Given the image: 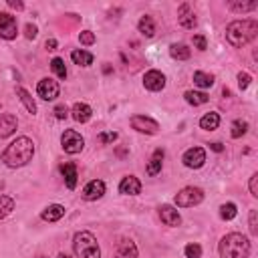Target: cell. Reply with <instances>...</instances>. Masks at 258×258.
Returning a JSON list of instances; mask_svg holds the SVG:
<instances>
[{
  "mask_svg": "<svg viewBox=\"0 0 258 258\" xmlns=\"http://www.w3.org/2000/svg\"><path fill=\"white\" fill-rule=\"evenodd\" d=\"M228 8L232 12H250V10H256L258 8V2L252 0V2H240V0H232L228 2Z\"/></svg>",
  "mask_w": 258,
  "mask_h": 258,
  "instance_id": "cell-27",
  "label": "cell"
},
{
  "mask_svg": "<svg viewBox=\"0 0 258 258\" xmlns=\"http://www.w3.org/2000/svg\"><path fill=\"white\" fill-rule=\"evenodd\" d=\"M163 155H165V153H163V149H161V147L153 151V155H151V159H149V163H147V175H157V173L161 171Z\"/></svg>",
  "mask_w": 258,
  "mask_h": 258,
  "instance_id": "cell-21",
  "label": "cell"
},
{
  "mask_svg": "<svg viewBox=\"0 0 258 258\" xmlns=\"http://www.w3.org/2000/svg\"><path fill=\"white\" fill-rule=\"evenodd\" d=\"M218 250H220V258H248L250 240L240 232H230L220 240Z\"/></svg>",
  "mask_w": 258,
  "mask_h": 258,
  "instance_id": "cell-3",
  "label": "cell"
},
{
  "mask_svg": "<svg viewBox=\"0 0 258 258\" xmlns=\"http://www.w3.org/2000/svg\"><path fill=\"white\" fill-rule=\"evenodd\" d=\"M183 97H185V101H187L189 105H194V107L204 105V103H208V101H210V97H208L206 93H202V91H187Z\"/></svg>",
  "mask_w": 258,
  "mask_h": 258,
  "instance_id": "cell-29",
  "label": "cell"
},
{
  "mask_svg": "<svg viewBox=\"0 0 258 258\" xmlns=\"http://www.w3.org/2000/svg\"><path fill=\"white\" fill-rule=\"evenodd\" d=\"M248 228L252 236H258V210H250L248 214Z\"/></svg>",
  "mask_w": 258,
  "mask_h": 258,
  "instance_id": "cell-35",
  "label": "cell"
},
{
  "mask_svg": "<svg viewBox=\"0 0 258 258\" xmlns=\"http://www.w3.org/2000/svg\"><path fill=\"white\" fill-rule=\"evenodd\" d=\"M218 125H220V115L214 113V111L206 113V115L200 119V127L206 129V131H214V129H218Z\"/></svg>",
  "mask_w": 258,
  "mask_h": 258,
  "instance_id": "cell-26",
  "label": "cell"
},
{
  "mask_svg": "<svg viewBox=\"0 0 258 258\" xmlns=\"http://www.w3.org/2000/svg\"><path fill=\"white\" fill-rule=\"evenodd\" d=\"M258 34V20L254 18H244V20H232L226 26V38L232 46L242 48L250 40H254Z\"/></svg>",
  "mask_w": 258,
  "mask_h": 258,
  "instance_id": "cell-2",
  "label": "cell"
},
{
  "mask_svg": "<svg viewBox=\"0 0 258 258\" xmlns=\"http://www.w3.org/2000/svg\"><path fill=\"white\" fill-rule=\"evenodd\" d=\"M143 87L149 91H161L165 87V75L157 69H151L143 75Z\"/></svg>",
  "mask_w": 258,
  "mask_h": 258,
  "instance_id": "cell-11",
  "label": "cell"
},
{
  "mask_svg": "<svg viewBox=\"0 0 258 258\" xmlns=\"http://www.w3.org/2000/svg\"><path fill=\"white\" fill-rule=\"evenodd\" d=\"M79 42L85 44V46H91V44H95V34L91 30H81L79 32Z\"/></svg>",
  "mask_w": 258,
  "mask_h": 258,
  "instance_id": "cell-36",
  "label": "cell"
},
{
  "mask_svg": "<svg viewBox=\"0 0 258 258\" xmlns=\"http://www.w3.org/2000/svg\"><path fill=\"white\" fill-rule=\"evenodd\" d=\"M177 22L183 28H194L196 26V22H198L196 20V12L191 10V6L187 2L179 4V8H177Z\"/></svg>",
  "mask_w": 258,
  "mask_h": 258,
  "instance_id": "cell-14",
  "label": "cell"
},
{
  "mask_svg": "<svg viewBox=\"0 0 258 258\" xmlns=\"http://www.w3.org/2000/svg\"><path fill=\"white\" fill-rule=\"evenodd\" d=\"M194 83H196L198 87H202V89H210V87L214 85V75L204 73V71H196V73H194Z\"/></svg>",
  "mask_w": 258,
  "mask_h": 258,
  "instance_id": "cell-28",
  "label": "cell"
},
{
  "mask_svg": "<svg viewBox=\"0 0 258 258\" xmlns=\"http://www.w3.org/2000/svg\"><path fill=\"white\" fill-rule=\"evenodd\" d=\"M44 46H46V50H54V48H56V40H54V38H48V40L44 42Z\"/></svg>",
  "mask_w": 258,
  "mask_h": 258,
  "instance_id": "cell-44",
  "label": "cell"
},
{
  "mask_svg": "<svg viewBox=\"0 0 258 258\" xmlns=\"http://www.w3.org/2000/svg\"><path fill=\"white\" fill-rule=\"evenodd\" d=\"M50 69H52V73H54L58 79H67V67H64V60H62V58L54 56V58L50 60Z\"/></svg>",
  "mask_w": 258,
  "mask_h": 258,
  "instance_id": "cell-32",
  "label": "cell"
},
{
  "mask_svg": "<svg viewBox=\"0 0 258 258\" xmlns=\"http://www.w3.org/2000/svg\"><path fill=\"white\" fill-rule=\"evenodd\" d=\"M194 46H196L198 50H206V48H208L206 36H204V34H194Z\"/></svg>",
  "mask_w": 258,
  "mask_h": 258,
  "instance_id": "cell-40",
  "label": "cell"
},
{
  "mask_svg": "<svg viewBox=\"0 0 258 258\" xmlns=\"http://www.w3.org/2000/svg\"><path fill=\"white\" fill-rule=\"evenodd\" d=\"M18 34V22L12 14L8 12H0V38L12 40Z\"/></svg>",
  "mask_w": 258,
  "mask_h": 258,
  "instance_id": "cell-9",
  "label": "cell"
},
{
  "mask_svg": "<svg viewBox=\"0 0 258 258\" xmlns=\"http://www.w3.org/2000/svg\"><path fill=\"white\" fill-rule=\"evenodd\" d=\"M14 210V200L10 196L0 194V220H4L6 216H10Z\"/></svg>",
  "mask_w": 258,
  "mask_h": 258,
  "instance_id": "cell-30",
  "label": "cell"
},
{
  "mask_svg": "<svg viewBox=\"0 0 258 258\" xmlns=\"http://www.w3.org/2000/svg\"><path fill=\"white\" fill-rule=\"evenodd\" d=\"M60 173H62V177H64L67 187H69V189H75V187H77V177H79V173H77V165H75L73 161L60 163Z\"/></svg>",
  "mask_w": 258,
  "mask_h": 258,
  "instance_id": "cell-17",
  "label": "cell"
},
{
  "mask_svg": "<svg viewBox=\"0 0 258 258\" xmlns=\"http://www.w3.org/2000/svg\"><path fill=\"white\" fill-rule=\"evenodd\" d=\"M183 254H185V258H202V246L198 242H189L183 248Z\"/></svg>",
  "mask_w": 258,
  "mask_h": 258,
  "instance_id": "cell-34",
  "label": "cell"
},
{
  "mask_svg": "<svg viewBox=\"0 0 258 258\" xmlns=\"http://www.w3.org/2000/svg\"><path fill=\"white\" fill-rule=\"evenodd\" d=\"M210 149H214V151H216V153H220V151H224V145H222V143H218V141H216V143H210Z\"/></svg>",
  "mask_w": 258,
  "mask_h": 258,
  "instance_id": "cell-45",
  "label": "cell"
},
{
  "mask_svg": "<svg viewBox=\"0 0 258 258\" xmlns=\"http://www.w3.org/2000/svg\"><path fill=\"white\" fill-rule=\"evenodd\" d=\"M36 34H38V28H36V24L28 22V24L24 26V36H26L28 40H32V38H36Z\"/></svg>",
  "mask_w": 258,
  "mask_h": 258,
  "instance_id": "cell-39",
  "label": "cell"
},
{
  "mask_svg": "<svg viewBox=\"0 0 258 258\" xmlns=\"http://www.w3.org/2000/svg\"><path fill=\"white\" fill-rule=\"evenodd\" d=\"M71 58H73V62L79 64V67H89V64H93V60H95V56H93L91 52L83 50V48L73 50V52H71Z\"/></svg>",
  "mask_w": 258,
  "mask_h": 258,
  "instance_id": "cell-24",
  "label": "cell"
},
{
  "mask_svg": "<svg viewBox=\"0 0 258 258\" xmlns=\"http://www.w3.org/2000/svg\"><path fill=\"white\" fill-rule=\"evenodd\" d=\"M181 161H183V165L189 167V169H200V167L206 163V151H204L202 147H189V149L183 153Z\"/></svg>",
  "mask_w": 258,
  "mask_h": 258,
  "instance_id": "cell-10",
  "label": "cell"
},
{
  "mask_svg": "<svg viewBox=\"0 0 258 258\" xmlns=\"http://www.w3.org/2000/svg\"><path fill=\"white\" fill-rule=\"evenodd\" d=\"M52 113H54L56 119H67V117H69V109H67V105H56Z\"/></svg>",
  "mask_w": 258,
  "mask_h": 258,
  "instance_id": "cell-41",
  "label": "cell"
},
{
  "mask_svg": "<svg viewBox=\"0 0 258 258\" xmlns=\"http://www.w3.org/2000/svg\"><path fill=\"white\" fill-rule=\"evenodd\" d=\"M137 30H139L143 36L151 38V36L155 34V22H153V18H151L149 14H143V16L139 18V22H137Z\"/></svg>",
  "mask_w": 258,
  "mask_h": 258,
  "instance_id": "cell-22",
  "label": "cell"
},
{
  "mask_svg": "<svg viewBox=\"0 0 258 258\" xmlns=\"http://www.w3.org/2000/svg\"><path fill=\"white\" fill-rule=\"evenodd\" d=\"M250 81H252V77H250L248 73H244V71H240V73H238V87H240L242 91L250 87Z\"/></svg>",
  "mask_w": 258,
  "mask_h": 258,
  "instance_id": "cell-37",
  "label": "cell"
},
{
  "mask_svg": "<svg viewBox=\"0 0 258 258\" xmlns=\"http://www.w3.org/2000/svg\"><path fill=\"white\" fill-rule=\"evenodd\" d=\"M2 189H4V181L0 179V191H2Z\"/></svg>",
  "mask_w": 258,
  "mask_h": 258,
  "instance_id": "cell-47",
  "label": "cell"
},
{
  "mask_svg": "<svg viewBox=\"0 0 258 258\" xmlns=\"http://www.w3.org/2000/svg\"><path fill=\"white\" fill-rule=\"evenodd\" d=\"M115 139H117V133L115 131H103V133H99V143H103V145L113 143Z\"/></svg>",
  "mask_w": 258,
  "mask_h": 258,
  "instance_id": "cell-38",
  "label": "cell"
},
{
  "mask_svg": "<svg viewBox=\"0 0 258 258\" xmlns=\"http://www.w3.org/2000/svg\"><path fill=\"white\" fill-rule=\"evenodd\" d=\"M248 187H250V194H252L254 198H258V173H252Z\"/></svg>",
  "mask_w": 258,
  "mask_h": 258,
  "instance_id": "cell-42",
  "label": "cell"
},
{
  "mask_svg": "<svg viewBox=\"0 0 258 258\" xmlns=\"http://www.w3.org/2000/svg\"><path fill=\"white\" fill-rule=\"evenodd\" d=\"M18 127V119L12 113H0V139L10 137Z\"/></svg>",
  "mask_w": 258,
  "mask_h": 258,
  "instance_id": "cell-16",
  "label": "cell"
},
{
  "mask_svg": "<svg viewBox=\"0 0 258 258\" xmlns=\"http://www.w3.org/2000/svg\"><path fill=\"white\" fill-rule=\"evenodd\" d=\"M202 200H204V191L200 187H194V185H187L175 194V206L177 208H194V206L202 204Z\"/></svg>",
  "mask_w": 258,
  "mask_h": 258,
  "instance_id": "cell-5",
  "label": "cell"
},
{
  "mask_svg": "<svg viewBox=\"0 0 258 258\" xmlns=\"http://www.w3.org/2000/svg\"><path fill=\"white\" fill-rule=\"evenodd\" d=\"M8 6L14 8V10H22V8H24V4H22L20 0H8Z\"/></svg>",
  "mask_w": 258,
  "mask_h": 258,
  "instance_id": "cell-43",
  "label": "cell"
},
{
  "mask_svg": "<svg viewBox=\"0 0 258 258\" xmlns=\"http://www.w3.org/2000/svg\"><path fill=\"white\" fill-rule=\"evenodd\" d=\"M159 218H161V222L165 224V226H179L181 224V216H179V212L173 208V206H169V204H163V206H159Z\"/></svg>",
  "mask_w": 258,
  "mask_h": 258,
  "instance_id": "cell-13",
  "label": "cell"
},
{
  "mask_svg": "<svg viewBox=\"0 0 258 258\" xmlns=\"http://www.w3.org/2000/svg\"><path fill=\"white\" fill-rule=\"evenodd\" d=\"M246 131H248V123L242 121V119H238V121L232 123V131H230V135H232L234 139H238V137L246 135Z\"/></svg>",
  "mask_w": 258,
  "mask_h": 258,
  "instance_id": "cell-33",
  "label": "cell"
},
{
  "mask_svg": "<svg viewBox=\"0 0 258 258\" xmlns=\"http://www.w3.org/2000/svg\"><path fill=\"white\" fill-rule=\"evenodd\" d=\"M131 127L139 133H147V135H155L159 131V123L147 115H133L131 117Z\"/></svg>",
  "mask_w": 258,
  "mask_h": 258,
  "instance_id": "cell-8",
  "label": "cell"
},
{
  "mask_svg": "<svg viewBox=\"0 0 258 258\" xmlns=\"http://www.w3.org/2000/svg\"><path fill=\"white\" fill-rule=\"evenodd\" d=\"M56 258H71V256H69V254H64V252H60V254H58Z\"/></svg>",
  "mask_w": 258,
  "mask_h": 258,
  "instance_id": "cell-46",
  "label": "cell"
},
{
  "mask_svg": "<svg viewBox=\"0 0 258 258\" xmlns=\"http://www.w3.org/2000/svg\"><path fill=\"white\" fill-rule=\"evenodd\" d=\"M34 155V143L30 137H16L12 143H8V147L2 151V161L4 165L16 169V167H24Z\"/></svg>",
  "mask_w": 258,
  "mask_h": 258,
  "instance_id": "cell-1",
  "label": "cell"
},
{
  "mask_svg": "<svg viewBox=\"0 0 258 258\" xmlns=\"http://www.w3.org/2000/svg\"><path fill=\"white\" fill-rule=\"evenodd\" d=\"M60 145H62V149H64L67 153L75 155V153H81V151H83V147H85V139H83V135H81L79 131H75V129H67V131L60 135Z\"/></svg>",
  "mask_w": 258,
  "mask_h": 258,
  "instance_id": "cell-6",
  "label": "cell"
},
{
  "mask_svg": "<svg viewBox=\"0 0 258 258\" xmlns=\"http://www.w3.org/2000/svg\"><path fill=\"white\" fill-rule=\"evenodd\" d=\"M169 54H171V58H175V60H187V58L191 56V50H189L183 42H173V44L169 46Z\"/></svg>",
  "mask_w": 258,
  "mask_h": 258,
  "instance_id": "cell-23",
  "label": "cell"
},
{
  "mask_svg": "<svg viewBox=\"0 0 258 258\" xmlns=\"http://www.w3.org/2000/svg\"><path fill=\"white\" fill-rule=\"evenodd\" d=\"M73 250H75L77 258H101V248L97 244V238L89 230H83V232L75 234Z\"/></svg>",
  "mask_w": 258,
  "mask_h": 258,
  "instance_id": "cell-4",
  "label": "cell"
},
{
  "mask_svg": "<svg viewBox=\"0 0 258 258\" xmlns=\"http://www.w3.org/2000/svg\"><path fill=\"white\" fill-rule=\"evenodd\" d=\"M71 115H73V119L77 123H87L91 119V115H93V109L87 103H75L71 107Z\"/></svg>",
  "mask_w": 258,
  "mask_h": 258,
  "instance_id": "cell-19",
  "label": "cell"
},
{
  "mask_svg": "<svg viewBox=\"0 0 258 258\" xmlns=\"http://www.w3.org/2000/svg\"><path fill=\"white\" fill-rule=\"evenodd\" d=\"M119 191H121L123 196H137V194H141V181H139V177H135V175H125V177L119 181Z\"/></svg>",
  "mask_w": 258,
  "mask_h": 258,
  "instance_id": "cell-15",
  "label": "cell"
},
{
  "mask_svg": "<svg viewBox=\"0 0 258 258\" xmlns=\"http://www.w3.org/2000/svg\"><path fill=\"white\" fill-rule=\"evenodd\" d=\"M0 107H2V105H0Z\"/></svg>",
  "mask_w": 258,
  "mask_h": 258,
  "instance_id": "cell-49",
  "label": "cell"
},
{
  "mask_svg": "<svg viewBox=\"0 0 258 258\" xmlns=\"http://www.w3.org/2000/svg\"><path fill=\"white\" fill-rule=\"evenodd\" d=\"M64 206H60V204H50V206H46L42 212H40V218L44 220V222H58L62 216H64Z\"/></svg>",
  "mask_w": 258,
  "mask_h": 258,
  "instance_id": "cell-20",
  "label": "cell"
},
{
  "mask_svg": "<svg viewBox=\"0 0 258 258\" xmlns=\"http://www.w3.org/2000/svg\"><path fill=\"white\" fill-rule=\"evenodd\" d=\"M236 214H238V208L234 202H226L220 206V218L222 220H232V218H236Z\"/></svg>",
  "mask_w": 258,
  "mask_h": 258,
  "instance_id": "cell-31",
  "label": "cell"
},
{
  "mask_svg": "<svg viewBox=\"0 0 258 258\" xmlns=\"http://www.w3.org/2000/svg\"><path fill=\"white\" fill-rule=\"evenodd\" d=\"M103 194H105V181H101V179H91V181L83 187V191H81L83 200H87V202H95V200H99Z\"/></svg>",
  "mask_w": 258,
  "mask_h": 258,
  "instance_id": "cell-12",
  "label": "cell"
},
{
  "mask_svg": "<svg viewBox=\"0 0 258 258\" xmlns=\"http://www.w3.org/2000/svg\"><path fill=\"white\" fill-rule=\"evenodd\" d=\"M117 258H139L137 246L131 238H123L117 246Z\"/></svg>",
  "mask_w": 258,
  "mask_h": 258,
  "instance_id": "cell-18",
  "label": "cell"
},
{
  "mask_svg": "<svg viewBox=\"0 0 258 258\" xmlns=\"http://www.w3.org/2000/svg\"><path fill=\"white\" fill-rule=\"evenodd\" d=\"M16 97L22 101V105L26 107V111H28L30 115H34V113H36V103H34L32 95H30L26 89H22V87H16Z\"/></svg>",
  "mask_w": 258,
  "mask_h": 258,
  "instance_id": "cell-25",
  "label": "cell"
},
{
  "mask_svg": "<svg viewBox=\"0 0 258 258\" xmlns=\"http://www.w3.org/2000/svg\"><path fill=\"white\" fill-rule=\"evenodd\" d=\"M58 93H60V87H58V83H56L54 79L44 77V79H40L38 85H36V95H38L40 99H44V101H54V99L58 97Z\"/></svg>",
  "mask_w": 258,
  "mask_h": 258,
  "instance_id": "cell-7",
  "label": "cell"
},
{
  "mask_svg": "<svg viewBox=\"0 0 258 258\" xmlns=\"http://www.w3.org/2000/svg\"><path fill=\"white\" fill-rule=\"evenodd\" d=\"M38 258H46V256H38Z\"/></svg>",
  "mask_w": 258,
  "mask_h": 258,
  "instance_id": "cell-48",
  "label": "cell"
}]
</instances>
